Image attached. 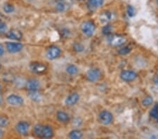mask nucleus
<instances>
[{
	"label": "nucleus",
	"mask_w": 158,
	"mask_h": 139,
	"mask_svg": "<svg viewBox=\"0 0 158 139\" xmlns=\"http://www.w3.org/2000/svg\"><path fill=\"white\" fill-rule=\"evenodd\" d=\"M81 30L83 34L86 37L93 36L96 30V25L92 21H88L84 22L81 25Z\"/></svg>",
	"instance_id": "1"
},
{
	"label": "nucleus",
	"mask_w": 158,
	"mask_h": 139,
	"mask_svg": "<svg viewBox=\"0 0 158 139\" xmlns=\"http://www.w3.org/2000/svg\"><path fill=\"white\" fill-rule=\"evenodd\" d=\"M108 42L113 47L122 46L126 42L125 37L120 35H110L108 36Z\"/></svg>",
	"instance_id": "2"
},
{
	"label": "nucleus",
	"mask_w": 158,
	"mask_h": 139,
	"mask_svg": "<svg viewBox=\"0 0 158 139\" xmlns=\"http://www.w3.org/2000/svg\"><path fill=\"white\" fill-rule=\"evenodd\" d=\"M99 121L104 125H109L113 120V116L108 110H103L98 116Z\"/></svg>",
	"instance_id": "3"
},
{
	"label": "nucleus",
	"mask_w": 158,
	"mask_h": 139,
	"mask_svg": "<svg viewBox=\"0 0 158 139\" xmlns=\"http://www.w3.org/2000/svg\"><path fill=\"white\" fill-rule=\"evenodd\" d=\"M101 71L98 68H91L86 72V78L90 82H96L100 79Z\"/></svg>",
	"instance_id": "4"
},
{
	"label": "nucleus",
	"mask_w": 158,
	"mask_h": 139,
	"mask_svg": "<svg viewBox=\"0 0 158 139\" xmlns=\"http://www.w3.org/2000/svg\"><path fill=\"white\" fill-rule=\"evenodd\" d=\"M61 54L60 49L56 46H51L47 50V57L49 60L58 59Z\"/></svg>",
	"instance_id": "5"
},
{
	"label": "nucleus",
	"mask_w": 158,
	"mask_h": 139,
	"mask_svg": "<svg viewBox=\"0 0 158 139\" xmlns=\"http://www.w3.org/2000/svg\"><path fill=\"white\" fill-rule=\"evenodd\" d=\"M137 73L133 70H124L120 74V78L122 81L126 82H132L136 79Z\"/></svg>",
	"instance_id": "6"
},
{
	"label": "nucleus",
	"mask_w": 158,
	"mask_h": 139,
	"mask_svg": "<svg viewBox=\"0 0 158 139\" xmlns=\"http://www.w3.org/2000/svg\"><path fill=\"white\" fill-rule=\"evenodd\" d=\"M30 70L36 74H43L47 70V66L44 64L38 62L32 63L30 65Z\"/></svg>",
	"instance_id": "7"
},
{
	"label": "nucleus",
	"mask_w": 158,
	"mask_h": 139,
	"mask_svg": "<svg viewBox=\"0 0 158 139\" xmlns=\"http://www.w3.org/2000/svg\"><path fill=\"white\" fill-rule=\"evenodd\" d=\"M23 46L20 43L17 42H8L6 44V49L9 53L15 54V53L20 52L23 49Z\"/></svg>",
	"instance_id": "8"
},
{
	"label": "nucleus",
	"mask_w": 158,
	"mask_h": 139,
	"mask_svg": "<svg viewBox=\"0 0 158 139\" xmlns=\"http://www.w3.org/2000/svg\"><path fill=\"white\" fill-rule=\"evenodd\" d=\"M7 102H8L10 105L17 106L22 105L23 103L24 100L23 98L21 96H20L11 94L7 97Z\"/></svg>",
	"instance_id": "9"
},
{
	"label": "nucleus",
	"mask_w": 158,
	"mask_h": 139,
	"mask_svg": "<svg viewBox=\"0 0 158 139\" xmlns=\"http://www.w3.org/2000/svg\"><path fill=\"white\" fill-rule=\"evenodd\" d=\"M25 87L29 92H35L40 89V83L36 79H30L26 82Z\"/></svg>",
	"instance_id": "10"
},
{
	"label": "nucleus",
	"mask_w": 158,
	"mask_h": 139,
	"mask_svg": "<svg viewBox=\"0 0 158 139\" xmlns=\"http://www.w3.org/2000/svg\"><path fill=\"white\" fill-rule=\"evenodd\" d=\"M30 125L27 122H19L16 126V131L21 135H26L28 133Z\"/></svg>",
	"instance_id": "11"
},
{
	"label": "nucleus",
	"mask_w": 158,
	"mask_h": 139,
	"mask_svg": "<svg viewBox=\"0 0 158 139\" xmlns=\"http://www.w3.org/2000/svg\"><path fill=\"white\" fill-rule=\"evenodd\" d=\"M80 100V95L77 93H73L68 96L65 99V104L68 106H73Z\"/></svg>",
	"instance_id": "12"
},
{
	"label": "nucleus",
	"mask_w": 158,
	"mask_h": 139,
	"mask_svg": "<svg viewBox=\"0 0 158 139\" xmlns=\"http://www.w3.org/2000/svg\"><path fill=\"white\" fill-rule=\"evenodd\" d=\"M53 136V130L52 126L49 125H43L42 138H51Z\"/></svg>",
	"instance_id": "13"
},
{
	"label": "nucleus",
	"mask_w": 158,
	"mask_h": 139,
	"mask_svg": "<svg viewBox=\"0 0 158 139\" xmlns=\"http://www.w3.org/2000/svg\"><path fill=\"white\" fill-rule=\"evenodd\" d=\"M6 37L13 40H20L23 37V35L19 30H11L6 33Z\"/></svg>",
	"instance_id": "14"
},
{
	"label": "nucleus",
	"mask_w": 158,
	"mask_h": 139,
	"mask_svg": "<svg viewBox=\"0 0 158 139\" xmlns=\"http://www.w3.org/2000/svg\"><path fill=\"white\" fill-rule=\"evenodd\" d=\"M56 117L61 122H68L70 120L69 115L64 111H58L56 114Z\"/></svg>",
	"instance_id": "15"
},
{
	"label": "nucleus",
	"mask_w": 158,
	"mask_h": 139,
	"mask_svg": "<svg viewBox=\"0 0 158 139\" xmlns=\"http://www.w3.org/2000/svg\"><path fill=\"white\" fill-rule=\"evenodd\" d=\"M28 96L30 98V99H32L34 101H36V102H39V101H40L41 99L42 98V95H41L40 93L38 92V91H35V92H30Z\"/></svg>",
	"instance_id": "16"
},
{
	"label": "nucleus",
	"mask_w": 158,
	"mask_h": 139,
	"mask_svg": "<svg viewBox=\"0 0 158 139\" xmlns=\"http://www.w3.org/2000/svg\"><path fill=\"white\" fill-rule=\"evenodd\" d=\"M66 72H67V73H68L70 75H75L78 73L79 70L76 65H69L67 67H66Z\"/></svg>",
	"instance_id": "17"
},
{
	"label": "nucleus",
	"mask_w": 158,
	"mask_h": 139,
	"mask_svg": "<svg viewBox=\"0 0 158 139\" xmlns=\"http://www.w3.org/2000/svg\"><path fill=\"white\" fill-rule=\"evenodd\" d=\"M69 136L70 138L73 139H80L82 138L83 134L80 130L75 129L70 131V133H69Z\"/></svg>",
	"instance_id": "18"
},
{
	"label": "nucleus",
	"mask_w": 158,
	"mask_h": 139,
	"mask_svg": "<svg viewBox=\"0 0 158 139\" xmlns=\"http://www.w3.org/2000/svg\"><path fill=\"white\" fill-rule=\"evenodd\" d=\"M112 14L109 11L104 12L103 14H101V21L103 22H108L112 19Z\"/></svg>",
	"instance_id": "19"
},
{
	"label": "nucleus",
	"mask_w": 158,
	"mask_h": 139,
	"mask_svg": "<svg viewBox=\"0 0 158 139\" xmlns=\"http://www.w3.org/2000/svg\"><path fill=\"white\" fill-rule=\"evenodd\" d=\"M88 4L93 8H98L103 4V0H89Z\"/></svg>",
	"instance_id": "20"
},
{
	"label": "nucleus",
	"mask_w": 158,
	"mask_h": 139,
	"mask_svg": "<svg viewBox=\"0 0 158 139\" xmlns=\"http://www.w3.org/2000/svg\"><path fill=\"white\" fill-rule=\"evenodd\" d=\"M42 128H43V125H37L35 126L34 129H33V132H34L35 135L37 137L42 138Z\"/></svg>",
	"instance_id": "21"
},
{
	"label": "nucleus",
	"mask_w": 158,
	"mask_h": 139,
	"mask_svg": "<svg viewBox=\"0 0 158 139\" xmlns=\"http://www.w3.org/2000/svg\"><path fill=\"white\" fill-rule=\"evenodd\" d=\"M153 103V98L150 96H148L142 101V104L144 107H148Z\"/></svg>",
	"instance_id": "22"
},
{
	"label": "nucleus",
	"mask_w": 158,
	"mask_h": 139,
	"mask_svg": "<svg viewBox=\"0 0 158 139\" xmlns=\"http://www.w3.org/2000/svg\"><path fill=\"white\" fill-rule=\"evenodd\" d=\"M112 32H113V27L110 25H106L102 29V33L106 36H109V35H112Z\"/></svg>",
	"instance_id": "23"
},
{
	"label": "nucleus",
	"mask_w": 158,
	"mask_h": 139,
	"mask_svg": "<svg viewBox=\"0 0 158 139\" xmlns=\"http://www.w3.org/2000/svg\"><path fill=\"white\" fill-rule=\"evenodd\" d=\"M150 115L152 118L156 120L157 122H158V103L152 108V110L150 111Z\"/></svg>",
	"instance_id": "24"
},
{
	"label": "nucleus",
	"mask_w": 158,
	"mask_h": 139,
	"mask_svg": "<svg viewBox=\"0 0 158 139\" xmlns=\"http://www.w3.org/2000/svg\"><path fill=\"white\" fill-rule=\"evenodd\" d=\"M131 47L129 46H125V47L121 48V49L118 51V53L120 55H127V54H129V53L131 52Z\"/></svg>",
	"instance_id": "25"
},
{
	"label": "nucleus",
	"mask_w": 158,
	"mask_h": 139,
	"mask_svg": "<svg viewBox=\"0 0 158 139\" xmlns=\"http://www.w3.org/2000/svg\"><path fill=\"white\" fill-rule=\"evenodd\" d=\"M9 119L6 116L0 115V127H4L9 125Z\"/></svg>",
	"instance_id": "26"
},
{
	"label": "nucleus",
	"mask_w": 158,
	"mask_h": 139,
	"mask_svg": "<svg viewBox=\"0 0 158 139\" xmlns=\"http://www.w3.org/2000/svg\"><path fill=\"white\" fill-rule=\"evenodd\" d=\"M3 9L5 12L7 13V14H10V13L14 12L15 8L11 4H6L4 5Z\"/></svg>",
	"instance_id": "27"
},
{
	"label": "nucleus",
	"mask_w": 158,
	"mask_h": 139,
	"mask_svg": "<svg viewBox=\"0 0 158 139\" xmlns=\"http://www.w3.org/2000/svg\"><path fill=\"white\" fill-rule=\"evenodd\" d=\"M73 49L75 50L76 52L80 53L82 52L83 51L85 50V47H84L81 44H80V43H75L73 45Z\"/></svg>",
	"instance_id": "28"
},
{
	"label": "nucleus",
	"mask_w": 158,
	"mask_h": 139,
	"mask_svg": "<svg viewBox=\"0 0 158 139\" xmlns=\"http://www.w3.org/2000/svg\"><path fill=\"white\" fill-rule=\"evenodd\" d=\"M56 8L57 11H63L65 10L66 6L65 3H63V1L62 2H59L58 3H57L56 6Z\"/></svg>",
	"instance_id": "29"
},
{
	"label": "nucleus",
	"mask_w": 158,
	"mask_h": 139,
	"mask_svg": "<svg viewBox=\"0 0 158 139\" xmlns=\"http://www.w3.org/2000/svg\"><path fill=\"white\" fill-rule=\"evenodd\" d=\"M127 14H128V16L129 17H133L135 14V11H134V8L131 5H129L128 6H127Z\"/></svg>",
	"instance_id": "30"
},
{
	"label": "nucleus",
	"mask_w": 158,
	"mask_h": 139,
	"mask_svg": "<svg viewBox=\"0 0 158 139\" xmlns=\"http://www.w3.org/2000/svg\"><path fill=\"white\" fill-rule=\"evenodd\" d=\"M6 30V24L5 22L0 20V32H4Z\"/></svg>",
	"instance_id": "31"
},
{
	"label": "nucleus",
	"mask_w": 158,
	"mask_h": 139,
	"mask_svg": "<svg viewBox=\"0 0 158 139\" xmlns=\"http://www.w3.org/2000/svg\"><path fill=\"white\" fill-rule=\"evenodd\" d=\"M153 81H154V83L156 85H158V70L156 73V75H155V77L153 78Z\"/></svg>",
	"instance_id": "32"
},
{
	"label": "nucleus",
	"mask_w": 158,
	"mask_h": 139,
	"mask_svg": "<svg viewBox=\"0 0 158 139\" xmlns=\"http://www.w3.org/2000/svg\"><path fill=\"white\" fill-rule=\"evenodd\" d=\"M4 53V48L2 44H0V55H2Z\"/></svg>",
	"instance_id": "33"
},
{
	"label": "nucleus",
	"mask_w": 158,
	"mask_h": 139,
	"mask_svg": "<svg viewBox=\"0 0 158 139\" xmlns=\"http://www.w3.org/2000/svg\"><path fill=\"white\" fill-rule=\"evenodd\" d=\"M2 135H3V131H2L1 127H0V138L2 137Z\"/></svg>",
	"instance_id": "34"
},
{
	"label": "nucleus",
	"mask_w": 158,
	"mask_h": 139,
	"mask_svg": "<svg viewBox=\"0 0 158 139\" xmlns=\"http://www.w3.org/2000/svg\"><path fill=\"white\" fill-rule=\"evenodd\" d=\"M2 98L1 96H0V104H2Z\"/></svg>",
	"instance_id": "35"
},
{
	"label": "nucleus",
	"mask_w": 158,
	"mask_h": 139,
	"mask_svg": "<svg viewBox=\"0 0 158 139\" xmlns=\"http://www.w3.org/2000/svg\"><path fill=\"white\" fill-rule=\"evenodd\" d=\"M58 1H60V2H62V1H64V0H58Z\"/></svg>",
	"instance_id": "36"
},
{
	"label": "nucleus",
	"mask_w": 158,
	"mask_h": 139,
	"mask_svg": "<svg viewBox=\"0 0 158 139\" xmlns=\"http://www.w3.org/2000/svg\"><path fill=\"white\" fill-rule=\"evenodd\" d=\"M156 2H157V4H158V0H156Z\"/></svg>",
	"instance_id": "37"
},
{
	"label": "nucleus",
	"mask_w": 158,
	"mask_h": 139,
	"mask_svg": "<svg viewBox=\"0 0 158 139\" xmlns=\"http://www.w3.org/2000/svg\"><path fill=\"white\" fill-rule=\"evenodd\" d=\"M0 90H1V85H0Z\"/></svg>",
	"instance_id": "38"
},
{
	"label": "nucleus",
	"mask_w": 158,
	"mask_h": 139,
	"mask_svg": "<svg viewBox=\"0 0 158 139\" xmlns=\"http://www.w3.org/2000/svg\"><path fill=\"white\" fill-rule=\"evenodd\" d=\"M0 68H1V65H0Z\"/></svg>",
	"instance_id": "39"
},
{
	"label": "nucleus",
	"mask_w": 158,
	"mask_h": 139,
	"mask_svg": "<svg viewBox=\"0 0 158 139\" xmlns=\"http://www.w3.org/2000/svg\"><path fill=\"white\" fill-rule=\"evenodd\" d=\"M78 1H81V0H78Z\"/></svg>",
	"instance_id": "40"
}]
</instances>
